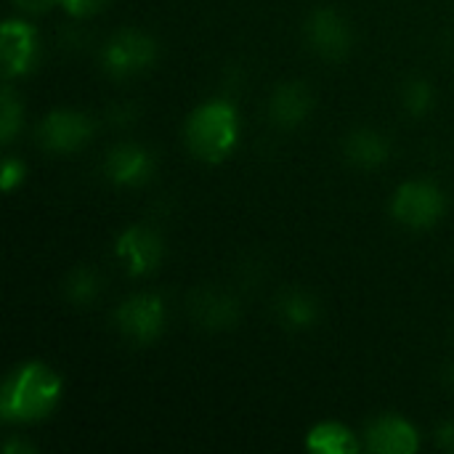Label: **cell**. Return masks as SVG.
Returning a JSON list of instances; mask_svg holds the SVG:
<instances>
[{
    "mask_svg": "<svg viewBox=\"0 0 454 454\" xmlns=\"http://www.w3.org/2000/svg\"><path fill=\"white\" fill-rule=\"evenodd\" d=\"M64 298L77 306V309H90L93 303L101 301L104 295V279L96 269L90 266H77L67 274L64 279Z\"/></svg>",
    "mask_w": 454,
    "mask_h": 454,
    "instance_id": "e0dca14e",
    "label": "cell"
},
{
    "mask_svg": "<svg viewBox=\"0 0 454 454\" xmlns=\"http://www.w3.org/2000/svg\"><path fill=\"white\" fill-rule=\"evenodd\" d=\"M420 431L402 415L386 412L367 423L364 450L372 454H415L420 452Z\"/></svg>",
    "mask_w": 454,
    "mask_h": 454,
    "instance_id": "8fae6325",
    "label": "cell"
},
{
    "mask_svg": "<svg viewBox=\"0 0 454 454\" xmlns=\"http://www.w3.org/2000/svg\"><path fill=\"white\" fill-rule=\"evenodd\" d=\"M314 109V93L306 82L290 80L274 88L269 96V120L274 128L282 130H295L301 128Z\"/></svg>",
    "mask_w": 454,
    "mask_h": 454,
    "instance_id": "7c38bea8",
    "label": "cell"
},
{
    "mask_svg": "<svg viewBox=\"0 0 454 454\" xmlns=\"http://www.w3.org/2000/svg\"><path fill=\"white\" fill-rule=\"evenodd\" d=\"M447 213V194L428 178L404 181L391 197V215L396 223L412 231L434 229Z\"/></svg>",
    "mask_w": 454,
    "mask_h": 454,
    "instance_id": "3957f363",
    "label": "cell"
},
{
    "mask_svg": "<svg viewBox=\"0 0 454 454\" xmlns=\"http://www.w3.org/2000/svg\"><path fill=\"white\" fill-rule=\"evenodd\" d=\"M19 130H21V101L5 85L3 88V101H0V136H3V144H11Z\"/></svg>",
    "mask_w": 454,
    "mask_h": 454,
    "instance_id": "d6986e66",
    "label": "cell"
},
{
    "mask_svg": "<svg viewBox=\"0 0 454 454\" xmlns=\"http://www.w3.org/2000/svg\"><path fill=\"white\" fill-rule=\"evenodd\" d=\"M189 317L207 333H223L237 325L239 306L237 298L226 290L202 287L189 298Z\"/></svg>",
    "mask_w": 454,
    "mask_h": 454,
    "instance_id": "4fadbf2b",
    "label": "cell"
},
{
    "mask_svg": "<svg viewBox=\"0 0 454 454\" xmlns=\"http://www.w3.org/2000/svg\"><path fill=\"white\" fill-rule=\"evenodd\" d=\"M165 322H168V309L157 293H136L114 309L117 333L136 346L154 343L165 333Z\"/></svg>",
    "mask_w": 454,
    "mask_h": 454,
    "instance_id": "277c9868",
    "label": "cell"
},
{
    "mask_svg": "<svg viewBox=\"0 0 454 454\" xmlns=\"http://www.w3.org/2000/svg\"><path fill=\"white\" fill-rule=\"evenodd\" d=\"M64 396V383L45 362H24L13 367L0 391V418L11 426H32L45 420Z\"/></svg>",
    "mask_w": 454,
    "mask_h": 454,
    "instance_id": "6da1fadb",
    "label": "cell"
},
{
    "mask_svg": "<svg viewBox=\"0 0 454 454\" xmlns=\"http://www.w3.org/2000/svg\"><path fill=\"white\" fill-rule=\"evenodd\" d=\"M434 101H436V93H434V85L423 77H415L404 85L402 90V106L412 114V117H426L431 109H434Z\"/></svg>",
    "mask_w": 454,
    "mask_h": 454,
    "instance_id": "ac0fdd59",
    "label": "cell"
},
{
    "mask_svg": "<svg viewBox=\"0 0 454 454\" xmlns=\"http://www.w3.org/2000/svg\"><path fill=\"white\" fill-rule=\"evenodd\" d=\"M11 3L24 13H40V11H48L51 5L61 3V0H11Z\"/></svg>",
    "mask_w": 454,
    "mask_h": 454,
    "instance_id": "603a6c76",
    "label": "cell"
},
{
    "mask_svg": "<svg viewBox=\"0 0 454 454\" xmlns=\"http://www.w3.org/2000/svg\"><path fill=\"white\" fill-rule=\"evenodd\" d=\"M239 141V114L229 98H207L194 106L184 122L186 149L207 165H218L231 157Z\"/></svg>",
    "mask_w": 454,
    "mask_h": 454,
    "instance_id": "7a4b0ae2",
    "label": "cell"
},
{
    "mask_svg": "<svg viewBox=\"0 0 454 454\" xmlns=\"http://www.w3.org/2000/svg\"><path fill=\"white\" fill-rule=\"evenodd\" d=\"M109 0H61L59 5L72 16V19H90L106 8Z\"/></svg>",
    "mask_w": 454,
    "mask_h": 454,
    "instance_id": "ffe728a7",
    "label": "cell"
},
{
    "mask_svg": "<svg viewBox=\"0 0 454 454\" xmlns=\"http://www.w3.org/2000/svg\"><path fill=\"white\" fill-rule=\"evenodd\" d=\"M309 48L325 61H340L354 48V29L335 8H314L303 24Z\"/></svg>",
    "mask_w": 454,
    "mask_h": 454,
    "instance_id": "8992f818",
    "label": "cell"
},
{
    "mask_svg": "<svg viewBox=\"0 0 454 454\" xmlns=\"http://www.w3.org/2000/svg\"><path fill=\"white\" fill-rule=\"evenodd\" d=\"M114 255L130 277H149L160 269L165 258V239L154 226L136 223L120 231L114 242Z\"/></svg>",
    "mask_w": 454,
    "mask_h": 454,
    "instance_id": "ba28073f",
    "label": "cell"
},
{
    "mask_svg": "<svg viewBox=\"0 0 454 454\" xmlns=\"http://www.w3.org/2000/svg\"><path fill=\"white\" fill-rule=\"evenodd\" d=\"M157 56H160V48L152 35L141 29H120L106 40L101 51V64L109 77L125 80L154 67Z\"/></svg>",
    "mask_w": 454,
    "mask_h": 454,
    "instance_id": "5b68a950",
    "label": "cell"
},
{
    "mask_svg": "<svg viewBox=\"0 0 454 454\" xmlns=\"http://www.w3.org/2000/svg\"><path fill=\"white\" fill-rule=\"evenodd\" d=\"M0 53H3L5 80L29 74L37 67V61H40L37 29L27 19H21V16L5 19L3 29H0Z\"/></svg>",
    "mask_w": 454,
    "mask_h": 454,
    "instance_id": "9c48e42d",
    "label": "cell"
},
{
    "mask_svg": "<svg viewBox=\"0 0 454 454\" xmlns=\"http://www.w3.org/2000/svg\"><path fill=\"white\" fill-rule=\"evenodd\" d=\"M93 120L77 109H53L37 125V144L51 154L80 152L93 138Z\"/></svg>",
    "mask_w": 454,
    "mask_h": 454,
    "instance_id": "52a82bcc",
    "label": "cell"
},
{
    "mask_svg": "<svg viewBox=\"0 0 454 454\" xmlns=\"http://www.w3.org/2000/svg\"><path fill=\"white\" fill-rule=\"evenodd\" d=\"M444 383H447V386L454 391V362L447 367V370H444Z\"/></svg>",
    "mask_w": 454,
    "mask_h": 454,
    "instance_id": "d4e9b609",
    "label": "cell"
},
{
    "mask_svg": "<svg viewBox=\"0 0 454 454\" xmlns=\"http://www.w3.org/2000/svg\"><path fill=\"white\" fill-rule=\"evenodd\" d=\"M274 311L279 317V322L287 330H311L319 322V301L314 298V293L303 290V287H290L285 293H279Z\"/></svg>",
    "mask_w": 454,
    "mask_h": 454,
    "instance_id": "2e32d148",
    "label": "cell"
},
{
    "mask_svg": "<svg viewBox=\"0 0 454 454\" xmlns=\"http://www.w3.org/2000/svg\"><path fill=\"white\" fill-rule=\"evenodd\" d=\"M5 454H32L35 452V447L29 444V442H24V439H16V436H11L8 442H5Z\"/></svg>",
    "mask_w": 454,
    "mask_h": 454,
    "instance_id": "cb8c5ba5",
    "label": "cell"
},
{
    "mask_svg": "<svg viewBox=\"0 0 454 454\" xmlns=\"http://www.w3.org/2000/svg\"><path fill=\"white\" fill-rule=\"evenodd\" d=\"M434 442L442 452L454 454V420H444L434 431Z\"/></svg>",
    "mask_w": 454,
    "mask_h": 454,
    "instance_id": "7402d4cb",
    "label": "cell"
},
{
    "mask_svg": "<svg viewBox=\"0 0 454 454\" xmlns=\"http://www.w3.org/2000/svg\"><path fill=\"white\" fill-rule=\"evenodd\" d=\"M364 442L340 420H322L309 428L306 450L314 454H356Z\"/></svg>",
    "mask_w": 454,
    "mask_h": 454,
    "instance_id": "9a60e30c",
    "label": "cell"
},
{
    "mask_svg": "<svg viewBox=\"0 0 454 454\" xmlns=\"http://www.w3.org/2000/svg\"><path fill=\"white\" fill-rule=\"evenodd\" d=\"M154 157L146 146L136 141H120L106 152L104 160V173L109 184L122 186V189H138L152 181L154 176Z\"/></svg>",
    "mask_w": 454,
    "mask_h": 454,
    "instance_id": "30bf717a",
    "label": "cell"
},
{
    "mask_svg": "<svg viewBox=\"0 0 454 454\" xmlns=\"http://www.w3.org/2000/svg\"><path fill=\"white\" fill-rule=\"evenodd\" d=\"M24 176H27V168L19 157H5V162H3V192L11 194L16 186L24 184Z\"/></svg>",
    "mask_w": 454,
    "mask_h": 454,
    "instance_id": "44dd1931",
    "label": "cell"
},
{
    "mask_svg": "<svg viewBox=\"0 0 454 454\" xmlns=\"http://www.w3.org/2000/svg\"><path fill=\"white\" fill-rule=\"evenodd\" d=\"M343 154H346V162L354 165L356 170H378L388 162L391 144L386 133H380L378 128L362 125V128H354L343 138Z\"/></svg>",
    "mask_w": 454,
    "mask_h": 454,
    "instance_id": "5bb4252c",
    "label": "cell"
}]
</instances>
